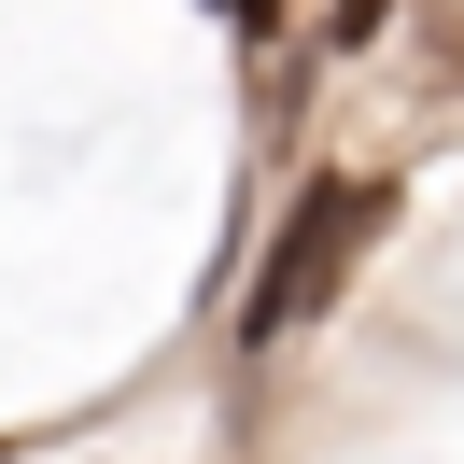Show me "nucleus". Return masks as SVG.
<instances>
[{
  "label": "nucleus",
  "instance_id": "nucleus-1",
  "mask_svg": "<svg viewBox=\"0 0 464 464\" xmlns=\"http://www.w3.org/2000/svg\"><path fill=\"white\" fill-rule=\"evenodd\" d=\"M380 183H310L295 198V226L267 239V267H254V295H239V352H282L295 324H324V295L352 282V254L380 239Z\"/></svg>",
  "mask_w": 464,
  "mask_h": 464
},
{
  "label": "nucleus",
  "instance_id": "nucleus-2",
  "mask_svg": "<svg viewBox=\"0 0 464 464\" xmlns=\"http://www.w3.org/2000/svg\"><path fill=\"white\" fill-rule=\"evenodd\" d=\"M380 14H394V0H338V43H366V29H380Z\"/></svg>",
  "mask_w": 464,
  "mask_h": 464
},
{
  "label": "nucleus",
  "instance_id": "nucleus-3",
  "mask_svg": "<svg viewBox=\"0 0 464 464\" xmlns=\"http://www.w3.org/2000/svg\"><path fill=\"white\" fill-rule=\"evenodd\" d=\"M226 14H239V29H267V14H282V0H226Z\"/></svg>",
  "mask_w": 464,
  "mask_h": 464
}]
</instances>
